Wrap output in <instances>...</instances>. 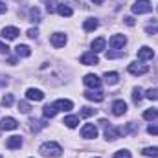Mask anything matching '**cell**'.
<instances>
[{
  "label": "cell",
  "instance_id": "1",
  "mask_svg": "<svg viewBox=\"0 0 158 158\" xmlns=\"http://www.w3.org/2000/svg\"><path fill=\"white\" fill-rule=\"evenodd\" d=\"M40 153H42L44 156L57 158V156H61L63 149H61V145H59V143H55V142H46V143H42V145H40Z\"/></svg>",
  "mask_w": 158,
  "mask_h": 158
},
{
  "label": "cell",
  "instance_id": "2",
  "mask_svg": "<svg viewBox=\"0 0 158 158\" xmlns=\"http://www.w3.org/2000/svg\"><path fill=\"white\" fill-rule=\"evenodd\" d=\"M151 9H153V6H151V2H149V0H136V2L132 4V13H136V15L149 13Z\"/></svg>",
  "mask_w": 158,
  "mask_h": 158
},
{
  "label": "cell",
  "instance_id": "3",
  "mask_svg": "<svg viewBox=\"0 0 158 158\" xmlns=\"http://www.w3.org/2000/svg\"><path fill=\"white\" fill-rule=\"evenodd\" d=\"M129 72H131L132 76H143V74L149 72V66L138 64V63H131V64H129Z\"/></svg>",
  "mask_w": 158,
  "mask_h": 158
},
{
  "label": "cell",
  "instance_id": "4",
  "mask_svg": "<svg viewBox=\"0 0 158 158\" xmlns=\"http://www.w3.org/2000/svg\"><path fill=\"white\" fill-rule=\"evenodd\" d=\"M81 136H83V138H86V140H92V138H96V136H98V129H96L92 123H86V125L81 129Z\"/></svg>",
  "mask_w": 158,
  "mask_h": 158
},
{
  "label": "cell",
  "instance_id": "5",
  "mask_svg": "<svg viewBox=\"0 0 158 158\" xmlns=\"http://www.w3.org/2000/svg\"><path fill=\"white\" fill-rule=\"evenodd\" d=\"M83 83H85L88 88H99V86H101V79L98 77V76H94V74H86L85 79H83Z\"/></svg>",
  "mask_w": 158,
  "mask_h": 158
},
{
  "label": "cell",
  "instance_id": "6",
  "mask_svg": "<svg viewBox=\"0 0 158 158\" xmlns=\"http://www.w3.org/2000/svg\"><path fill=\"white\" fill-rule=\"evenodd\" d=\"M19 35H20V31H19V28H15V26H6V28L2 30V37H4V39L13 40V39H17Z\"/></svg>",
  "mask_w": 158,
  "mask_h": 158
},
{
  "label": "cell",
  "instance_id": "7",
  "mask_svg": "<svg viewBox=\"0 0 158 158\" xmlns=\"http://www.w3.org/2000/svg\"><path fill=\"white\" fill-rule=\"evenodd\" d=\"M112 112H114V116H123L127 112V103L123 99H116L112 103Z\"/></svg>",
  "mask_w": 158,
  "mask_h": 158
},
{
  "label": "cell",
  "instance_id": "8",
  "mask_svg": "<svg viewBox=\"0 0 158 158\" xmlns=\"http://www.w3.org/2000/svg\"><path fill=\"white\" fill-rule=\"evenodd\" d=\"M81 64H86V66H92V64H99V59L98 55L92 52V53H83L81 55Z\"/></svg>",
  "mask_w": 158,
  "mask_h": 158
},
{
  "label": "cell",
  "instance_id": "9",
  "mask_svg": "<svg viewBox=\"0 0 158 158\" xmlns=\"http://www.w3.org/2000/svg\"><path fill=\"white\" fill-rule=\"evenodd\" d=\"M50 42H52V46H55V48H63V46L66 44V35H64V33H53V35L50 37Z\"/></svg>",
  "mask_w": 158,
  "mask_h": 158
},
{
  "label": "cell",
  "instance_id": "10",
  "mask_svg": "<svg viewBox=\"0 0 158 158\" xmlns=\"http://www.w3.org/2000/svg\"><path fill=\"white\" fill-rule=\"evenodd\" d=\"M0 127H2L4 131H13V129H17V127H19V123H17V119H15V118L7 116V118H2Z\"/></svg>",
  "mask_w": 158,
  "mask_h": 158
},
{
  "label": "cell",
  "instance_id": "11",
  "mask_svg": "<svg viewBox=\"0 0 158 158\" xmlns=\"http://www.w3.org/2000/svg\"><path fill=\"white\" fill-rule=\"evenodd\" d=\"M85 98L86 99H90V101H96V103H101L103 99H105V94L101 92V90H90V92H85Z\"/></svg>",
  "mask_w": 158,
  "mask_h": 158
},
{
  "label": "cell",
  "instance_id": "12",
  "mask_svg": "<svg viewBox=\"0 0 158 158\" xmlns=\"http://www.w3.org/2000/svg\"><path fill=\"white\" fill-rule=\"evenodd\" d=\"M26 98L30 101H40L44 98V94H42V90H39V88H28L26 90Z\"/></svg>",
  "mask_w": 158,
  "mask_h": 158
},
{
  "label": "cell",
  "instance_id": "13",
  "mask_svg": "<svg viewBox=\"0 0 158 158\" xmlns=\"http://www.w3.org/2000/svg\"><path fill=\"white\" fill-rule=\"evenodd\" d=\"M127 44V39H125V35H112L110 37V46L114 48V50H119V48H123Z\"/></svg>",
  "mask_w": 158,
  "mask_h": 158
},
{
  "label": "cell",
  "instance_id": "14",
  "mask_svg": "<svg viewBox=\"0 0 158 158\" xmlns=\"http://www.w3.org/2000/svg\"><path fill=\"white\" fill-rule=\"evenodd\" d=\"M105 138L107 140H118V138H121V129H116V127H107L105 129Z\"/></svg>",
  "mask_w": 158,
  "mask_h": 158
},
{
  "label": "cell",
  "instance_id": "15",
  "mask_svg": "<svg viewBox=\"0 0 158 158\" xmlns=\"http://www.w3.org/2000/svg\"><path fill=\"white\" fill-rule=\"evenodd\" d=\"M138 57H140V59H143V61L153 59V57H155V50H153V48H149V46H142V48L138 50Z\"/></svg>",
  "mask_w": 158,
  "mask_h": 158
},
{
  "label": "cell",
  "instance_id": "16",
  "mask_svg": "<svg viewBox=\"0 0 158 158\" xmlns=\"http://www.w3.org/2000/svg\"><path fill=\"white\" fill-rule=\"evenodd\" d=\"M55 107H57L59 110L68 112V110H72V109H74V103H72L70 99H57V101H55Z\"/></svg>",
  "mask_w": 158,
  "mask_h": 158
},
{
  "label": "cell",
  "instance_id": "17",
  "mask_svg": "<svg viewBox=\"0 0 158 158\" xmlns=\"http://www.w3.org/2000/svg\"><path fill=\"white\" fill-rule=\"evenodd\" d=\"M22 145V138L20 136H11L7 142H6V147L7 149H19Z\"/></svg>",
  "mask_w": 158,
  "mask_h": 158
},
{
  "label": "cell",
  "instance_id": "18",
  "mask_svg": "<svg viewBox=\"0 0 158 158\" xmlns=\"http://www.w3.org/2000/svg\"><path fill=\"white\" fill-rule=\"evenodd\" d=\"M15 52H17L19 57H30V55H31V50H30V46H26V44H19V46L15 48Z\"/></svg>",
  "mask_w": 158,
  "mask_h": 158
},
{
  "label": "cell",
  "instance_id": "19",
  "mask_svg": "<svg viewBox=\"0 0 158 158\" xmlns=\"http://www.w3.org/2000/svg\"><path fill=\"white\" fill-rule=\"evenodd\" d=\"M105 44H107V40L103 39V37L96 39L94 42H92V50H94V53H98V52H103V50H105Z\"/></svg>",
  "mask_w": 158,
  "mask_h": 158
},
{
  "label": "cell",
  "instance_id": "20",
  "mask_svg": "<svg viewBox=\"0 0 158 158\" xmlns=\"http://www.w3.org/2000/svg\"><path fill=\"white\" fill-rule=\"evenodd\" d=\"M57 13H59L61 17H72L74 11H72V7H68L66 4H59V6H57Z\"/></svg>",
  "mask_w": 158,
  "mask_h": 158
},
{
  "label": "cell",
  "instance_id": "21",
  "mask_svg": "<svg viewBox=\"0 0 158 158\" xmlns=\"http://www.w3.org/2000/svg\"><path fill=\"white\" fill-rule=\"evenodd\" d=\"M42 112H44V116H46V118H53V116L59 112V109L55 107V103H52V105H46Z\"/></svg>",
  "mask_w": 158,
  "mask_h": 158
},
{
  "label": "cell",
  "instance_id": "22",
  "mask_svg": "<svg viewBox=\"0 0 158 158\" xmlns=\"http://www.w3.org/2000/svg\"><path fill=\"white\" fill-rule=\"evenodd\" d=\"M105 81L109 83V85H116L118 83V79H119V74L118 72H105Z\"/></svg>",
  "mask_w": 158,
  "mask_h": 158
},
{
  "label": "cell",
  "instance_id": "23",
  "mask_svg": "<svg viewBox=\"0 0 158 158\" xmlns=\"http://www.w3.org/2000/svg\"><path fill=\"white\" fill-rule=\"evenodd\" d=\"M63 123L68 129H74V127H77V123H79V116H66V118L63 119Z\"/></svg>",
  "mask_w": 158,
  "mask_h": 158
},
{
  "label": "cell",
  "instance_id": "24",
  "mask_svg": "<svg viewBox=\"0 0 158 158\" xmlns=\"http://www.w3.org/2000/svg\"><path fill=\"white\" fill-rule=\"evenodd\" d=\"M83 28H85V31H94L98 28V20L96 19H86L83 22Z\"/></svg>",
  "mask_w": 158,
  "mask_h": 158
},
{
  "label": "cell",
  "instance_id": "25",
  "mask_svg": "<svg viewBox=\"0 0 158 158\" xmlns=\"http://www.w3.org/2000/svg\"><path fill=\"white\" fill-rule=\"evenodd\" d=\"M158 118V110L156 109H149V110H145L143 112V119H147V121H153V119Z\"/></svg>",
  "mask_w": 158,
  "mask_h": 158
},
{
  "label": "cell",
  "instance_id": "26",
  "mask_svg": "<svg viewBox=\"0 0 158 158\" xmlns=\"http://www.w3.org/2000/svg\"><path fill=\"white\" fill-rule=\"evenodd\" d=\"M142 155L151 156V158H158V147H145V149L142 151Z\"/></svg>",
  "mask_w": 158,
  "mask_h": 158
},
{
  "label": "cell",
  "instance_id": "27",
  "mask_svg": "<svg viewBox=\"0 0 158 158\" xmlns=\"http://www.w3.org/2000/svg\"><path fill=\"white\" fill-rule=\"evenodd\" d=\"M145 98L151 99V101H158V88H149L145 92Z\"/></svg>",
  "mask_w": 158,
  "mask_h": 158
},
{
  "label": "cell",
  "instance_id": "28",
  "mask_svg": "<svg viewBox=\"0 0 158 158\" xmlns=\"http://www.w3.org/2000/svg\"><path fill=\"white\" fill-rule=\"evenodd\" d=\"M30 19H31V22H40V13L37 7H31V11H30Z\"/></svg>",
  "mask_w": 158,
  "mask_h": 158
},
{
  "label": "cell",
  "instance_id": "29",
  "mask_svg": "<svg viewBox=\"0 0 158 158\" xmlns=\"http://www.w3.org/2000/svg\"><path fill=\"white\" fill-rule=\"evenodd\" d=\"M142 98H143V96H142V88H140V86L134 88V90H132V99H134V103H140Z\"/></svg>",
  "mask_w": 158,
  "mask_h": 158
},
{
  "label": "cell",
  "instance_id": "30",
  "mask_svg": "<svg viewBox=\"0 0 158 158\" xmlns=\"http://www.w3.org/2000/svg\"><path fill=\"white\" fill-rule=\"evenodd\" d=\"M11 105H13V96L11 94H6L2 98V107H11Z\"/></svg>",
  "mask_w": 158,
  "mask_h": 158
},
{
  "label": "cell",
  "instance_id": "31",
  "mask_svg": "<svg viewBox=\"0 0 158 158\" xmlns=\"http://www.w3.org/2000/svg\"><path fill=\"white\" fill-rule=\"evenodd\" d=\"M92 114H96V109H90V107H83V109H81V116H83V118H88V116H92Z\"/></svg>",
  "mask_w": 158,
  "mask_h": 158
},
{
  "label": "cell",
  "instance_id": "32",
  "mask_svg": "<svg viewBox=\"0 0 158 158\" xmlns=\"http://www.w3.org/2000/svg\"><path fill=\"white\" fill-rule=\"evenodd\" d=\"M30 123H31V131H33V132H37L40 127H46V123H44V121H35V119H31Z\"/></svg>",
  "mask_w": 158,
  "mask_h": 158
},
{
  "label": "cell",
  "instance_id": "33",
  "mask_svg": "<svg viewBox=\"0 0 158 158\" xmlns=\"http://www.w3.org/2000/svg\"><path fill=\"white\" fill-rule=\"evenodd\" d=\"M114 158H131V153L127 149H121L118 153H114Z\"/></svg>",
  "mask_w": 158,
  "mask_h": 158
},
{
  "label": "cell",
  "instance_id": "34",
  "mask_svg": "<svg viewBox=\"0 0 158 158\" xmlns=\"http://www.w3.org/2000/svg\"><path fill=\"white\" fill-rule=\"evenodd\" d=\"M19 110L24 112V114H28V112H30V105H28L26 101H20V103H19Z\"/></svg>",
  "mask_w": 158,
  "mask_h": 158
},
{
  "label": "cell",
  "instance_id": "35",
  "mask_svg": "<svg viewBox=\"0 0 158 158\" xmlns=\"http://www.w3.org/2000/svg\"><path fill=\"white\" fill-rule=\"evenodd\" d=\"M28 37H31V39H37V37H39V30H37V28H31V30H28Z\"/></svg>",
  "mask_w": 158,
  "mask_h": 158
},
{
  "label": "cell",
  "instance_id": "36",
  "mask_svg": "<svg viewBox=\"0 0 158 158\" xmlns=\"http://www.w3.org/2000/svg\"><path fill=\"white\" fill-rule=\"evenodd\" d=\"M107 57H109V59H114V57H123V52H118V53H116V52H109V53H107Z\"/></svg>",
  "mask_w": 158,
  "mask_h": 158
},
{
  "label": "cell",
  "instance_id": "37",
  "mask_svg": "<svg viewBox=\"0 0 158 158\" xmlns=\"http://www.w3.org/2000/svg\"><path fill=\"white\" fill-rule=\"evenodd\" d=\"M147 132H149V134H153V136H156V134H158V125H151V127L147 129Z\"/></svg>",
  "mask_w": 158,
  "mask_h": 158
},
{
  "label": "cell",
  "instance_id": "38",
  "mask_svg": "<svg viewBox=\"0 0 158 158\" xmlns=\"http://www.w3.org/2000/svg\"><path fill=\"white\" fill-rule=\"evenodd\" d=\"M123 20H125V24H127V26H134V19H132V17H125Z\"/></svg>",
  "mask_w": 158,
  "mask_h": 158
},
{
  "label": "cell",
  "instance_id": "39",
  "mask_svg": "<svg viewBox=\"0 0 158 158\" xmlns=\"http://www.w3.org/2000/svg\"><path fill=\"white\" fill-rule=\"evenodd\" d=\"M9 52V48H7V44H4V42H0V53H7Z\"/></svg>",
  "mask_w": 158,
  "mask_h": 158
},
{
  "label": "cell",
  "instance_id": "40",
  "mask_svg": "<svg viewBox=\"0 0 158 158\" xmlns=\"http://www.w3.org/2000/svg\"><path fill=\"white\" fill-rule=\"evenodd\" d=\"M6 11H7V6H6L4 2H0V15H2V13H6Z\"/></svg>",
  "mask_w": 158,
  "mask_h": 158
},
{
  "label": "cell",
  "instance_id": "41",
  "mask_svg": "<svg viewBox=\"0 0 158 158\" xmlns=\"http://www.w3.org/2000/svg\"><path fill=\"white\" fill-rule=\"evenodd\" d=\"M2 85H7V79L6 77H0V86H2Z\"/></svg>",
  "mask_w": 158,
  "mask_h": 158
},
{
  "label": "cell",
  "instance_id": "42",
  "mask_svg": "<svg viewBox=\"0 0 158 158\" xmlns=\"http://www.w3.org/2000/svg\"><path fill=\"white\" fill-rule=\"evenodd\" d=\"M92 2H94V4H98V6H99V4H103V2H105V0H92Z\"/></svg>",
  "mask_w": 158,
  "mask_h": 158
},
{
  "label": "cell",
  "instance_id": "43",
  "mask_svg": "<svg viewBox=\"0 0 158 158\" xmlns=\"http://www.w3.org/2000/svg\"><path fill=\"white\" fill-rule=\"evenodd\" d=\"M0 158H2V156H0Z\"/></svg>",
  "mask_w": 158,
  "mask_h": 158
}]
</instances>
